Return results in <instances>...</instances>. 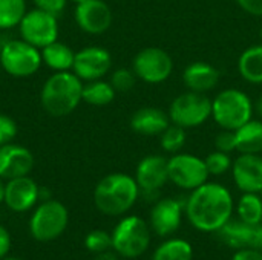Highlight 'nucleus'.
<instances>
[{"instance_id": "obj_15", "label": "nucleus", "mask_w": 262, "mask_h": 260, "mask_svg": "<svg viewBox=\"0 0 262 260\" xmlns=\"http://www.w3.org/2000/svg\"><path fill=\"white\" fill-rule=\"evenodd\" d=\"M232 176L243 193H262L261 153H241L232 164Z\"/></svg>"}, {"instance_id": "obj_5", "label": "nucleus", "mask_w": 262, "mask_h": 260, "mask_svg": "<svg viewBox=\"0 0 262 260\" xmlns=\"http://www.w3.org/2000/svg\"><path fill=\"white\" fill-rule=\"evenodd\" d=\"M112 248L123 257L135 259L146 253L150 244V227L138 216L121 219L112 231Z\"/></svg>"}, {"instance_id": "obj_32", "label": "nucleus", "mask_w": 262, "mask_h": 260, "mask_svg": "<svg viewBox=\"0 0 262 260\" xmlns=\"http://www.w3.org/2000/svg\"><path fill=\"white\" fill-rule=\"evenodd\" d=\"M84 245L89 251L100 254V253L107 251L112 247V236L103 230H94L86 236Z\"/></svg>"}, {"instance_id": "obj_9", "label": "nucleus", "mask_w": 262, "mask_h": 260, "mask_svg": "<svg viewBox=\"0 0 262 260\" xmlns=\"http://www.w3.org/2000/svg\"><path fill=\"white\" fill-rule=\"evenodd\" d=\"M169 182L183 188L195 190L209 181V172L204 159L190 153H175L167 159Z\"/></svg>"}, {"instance_id": "obj_16", "label": "nucleus", "mask_w": 262, "mask_h": 260, "mask_svg": "<svg viewBox=\"0 0 262 260\" xmlns=\"http://www.w3.org/2000/svg\"><path fill=\"white\" fill-rule=\"evenodd\" d=\"M184 205L181 201L175 198H163L155 202V205L150 210V228L158 234L160 238H166L173 234L183 219Z\"/></svg>"}, {"instance_id": "obj_28", "label": "nucleus", "mask_w": 262, "mask_h": 260, "mask_svg": "<svg viewBox=\"0 0 262 260\" xmlns=\"http://www.w3.org/2000/svg\"><path fill=\"white\" fill-rule=\"evenodd\" d=\"M25 14V0H0V29H11L18 26Z\"/></svg>"}, {"instance_id": "obj_21", "label": "nucleus", "mask_w": 262, "mask_h": 260, "mask_svg": "<svg viewBox=\"0 0 262 260\" xmlns=\"http://www.w3.org/2000/svg\"><path fill=\"white\" fill-rule=\"evenodd\" d=\"M238 72L250 84H262V43L244 49L238 58Z\"/></svg>"}, {"instance_id": "obj_13", "label": "nucleus", "mask_w": 262, "mask_h": 260, "mask_svg": "<svg viewBox=\"0 0 262 260\" xmlns=\"http://www.w3.org/2000/svg\"><path fill=\"white\" fill-rule=\"evenodd\" d=\"M135 181L140 187V193L146 196H155L169 182L167 158L161 155L144 156L135 169Z\"/></svg>"}, {"instance_id": "obj_11", "label": "nucleus", "mask_w": 262, "mask_h": 260, "mask_svg": "<svg viewBox=\"0 0 262 260\" xmlns=\"http://www.w3.org/2000/svg\"><path fill=\"white\" fill-rule=\"evenodd\" d=\"M18 29L21 38L38 49H43L45 46L51 44L58 38L57 15L41 11L38 8L25 14L18 25Z\"/></svg>"}, {"instance_id": "obj_42", "label": "nucleus", "mask_w": 262, "mask_h": 260, "mask_svg": "<svg viewBox=\"0 0 262 260\" xmlns=\"http://www.w3.org/2000/svg\"><path fill=\"white\" fill-rule=\"evenodd\" d=\"M71 2H74V3H75V5H78V3H81V2H83V0H71Z\"/></svg>"}, {"instance_id": "obj_45", "label": "nucleus", "mask_w": 262, "mask_h": 260, "mask_svg": "<svg viewBox=\"0 0 262 260\" xmlns=\"http://www.w3.org/2000/svg\"><path fill=\"white\" fill-rule=\"evenodd\" d=\"M2 44H3V43H2V40H0V51H2Z\"/></svg>"}, {"instance_id": "obj_37", "label": "nucleus", "mask_w": 262, "mask_h": 260, "mask_svg": "<svg viewBox=\"0 0 262 260\" xmlns=\"http://www.w3.org/2000/svg\"><path fill=\"white\" fill-rule=\"evenodd\" d=\"M232 260H262V251L253 248H241L233 254Z\"/></svg>"}, {"instance_id": "obj_24", "label": "nucleus", "mask_w": 262, "mask_h": 260, "mask_svg": "<svg viewBox=\"0 0 262 260\" xmlns=\"http://www.w3.org/2000/svg\"><path fill=\"white\" fill-rule=\"evenodd\" d=\"M253 227L243 221H229L220 231V238L224 244H227L232 248H250V241L253 234Z\"/></svg>"}, {"instance_id": "obj_44", "label": "nucleus", "mask_w": 262, "mask_h": 260, "mask_svg": "<svg viewBox=\"0 0 262 260\" xmlns=\"http://www.w3.org/2000/svg\"><path fill=\"white\" fill-rule=\"evenodd\" d=\"M259 38H261V43H262V26H261V29H259Z\"/></svg>"}, {"instance_id": "obj_43", "label": "nucleus", "mask_w": 262, "mask_h": 260, "mask_svg": "<svg viewBox=\"0 0 262 260\" xmlns=\"http://www.w3.org/2000/svg\"><path fill=\"white\" fill-rule=\"evenodd\" d=\"M3 260H20V259H15V257H6V259Z\"/></svg>"}, {"instance_id": "obj_8", "label": "nucleus", "mask_w": 262, "mask_h": 260, "mask_svg": "<svg viewBox=\"0 0 262 260\" xmlns=\"http://www.w3.org/2000/svg\"><path fill=\"white\" fill-rule=\"evenodd\" d=\"M68 227V210L58 201H43L29 221V231L35 241L49 242L57 239Z\"/></svg>"}, {"instance_id": "obj_4", "label": "nucleus", "mask_w": 262, "mask_h": 260, "mask_svg": "<svg viewBox=\"0 0 262 260\" xmlns=\"http://www.w3.org/2000/svg\"><path fill=\"white\" fill-rule=\"evenodd\" d=\"M255 106L250 97L235 87H227L212 100V118L224 130H236L252 120Z\"/></svg>"}, {"instance_id": "obj_10", "label": "nucleus", "mask_w": 262, "mask_h": 260, "mask_svg": "<svg viewBox=\"0 0 262 260\" xmlns=\"http://www.w3.org/2000/svg\"><path fill=\"white\" fill-rule=\"evenodd\" d=\"M132 70L138 80L147 84H160L170 78L173 60L164 49L149 46L137 52L132 61Z\"/></svg>"}, {"instance_id": "obj_27", "label": "nucleus", "mask_w": 262, "mask_h": 260, "mask_svg": "<svg viewBox=\"0 0 262 260\" xmlns=\"http://www.w3.org/2000/svg\"><path fill=\"white\" fill-rule=\"evenodd\" d=\"M193 248L184 239H169L154 253L152 260H192Z\"/></svg>"}, {"instance_id": "obj_12", "label": "nucleus", "mask_w": 262, "mask_h": 260, "mask_svg": "<svg viewBox=\"0 0 262 260\" xmlns=\"http://www.w3.org/2000/svg\"><path fill=\"white\" fill-rule=\"evenodd\" d=\"M112 67V57L101 46H88L75 52L74 74L81 81H94L103 78Z\"/></svg>"}, {"instance_id": "obj_3", "label": "nucleus", "mask_w": 262, "mask_h": 260, "mask_svg": "<svg viewBox=\"0 0 262 260\" xmlns=\"http://www.w3.org/2000/svg\"><path fill=\"white\" fill-rule=\"evenodd\" d=\"M140 196V187L134 176L126 173H111L104 176L94 190L95 207L107 216L127 213Z\"/></svg>"}, {"instance_id": "obj_34", "label": "nucleus", "mask_w": 262, "mask_h": 260, "mask_svg": "<svg viewBox=\"0 0 262 260\" xmlns=\"http://www.w3.org/2000/svg\"><path fill=\"white\" fill-rule=\"evenodd\" d=\"M215 147H216V150L226 152V153H232L233 150H236L235 130H224V129H221V132L215 138Z\"/></svg>"}, {"instance_id": "obj_7", "label": "nucleus", "mask_w": 262, "mask_h": 260, "mask_svg": "<svg viewBox=\"0 0 262 260\" xmlns=\"http://www.w3.org/2000/svg\"><path fill=\"white\" fill-rule=\"evenodd\" d=\"M41 52L38 48L21 40H8L2 44L0 64L3 70L15 78L34 75L41 66Z\"/></svg>"}, {"instance_id": "obj_23", "label": "nucleus", "mask_w": 262, "mask_h": 260, "mask_svg": "<svg viewBox=\"0 0 262 260\" xmlns=\"http://www.w3.org/2000/svg\"><path fill=\"white\" fill-rule=\"evenodd\" d=\"M239 153H262V121L250 120L235 130Z\"/></svg>"}, {"instance_id": "obj_30", "label": "nucleus", "mask_w": 262, "mask_h": 260, "mask_svg": "<svg viewBox=\"0 0 262 260\" xmlns=\"http://www.w3.org/2000/svg\"><path fill=\"white\" fill-rule=\"evenodd\" d=\"M204 162H206V167H207V172L210 176L212 175L221 176V175L227 173L229 170H232L233 159L230 158V153L215 150L204 158Z\"/></svg>"}, {"instance_id": "obj_20", "label": "nucleus", "mask_w": 262, "mask_h": 260, "mask_svg": "<svg viewBox=\"0 0 262 260\" xmlns=\"http://www.w3.org/2000/svg\"><path fill=\"white\" fill-rule=\"evenodd\" d=\"M169 124V113L160 107H141L130 118V129L143 136H160Z\"/></svg>"}, {"instance_id": "obj_36", "label": "nucleus", "mask_w": 262, "mask_h": 260, "mask_svg": "<svg viewBox=\"0 0 262 260\" xmlns=\"http://www.w3.org/2000/svg\"><path fill=\"white\" fill-rule=\"evenodd\" d=\"M239 8L250 15L262 17V0H236Z\"/></svg>"}, {"instance_id": "obj_41", "label": "nucleus", "mask_w": 262, "mask_h": 260, "mask_svg": "<svg viewBox=\"0 0 262 260\" xmlns=\"http://www.w3.org/2000/svg\"><path fill=\"white\" fill-rule=\"evenodd\" d=\"M5 199V184L0 181V202H3Z\"/></svg>"}, {"instance_id": "obj_29", "label": "nucleus", "mask_w": 262, "mask_h": 260, "mask_svg": "<svg viewBox=\"0 0 262 260\" xmlns=\"http://www.w3.org/2000/svg\"><path fill=\"white\" fill-rule=\"evenodd\" d=\"M160 138V146L164 152L167 153H178L183 150V147L186 146L187 143V133H186V129L177 126V124H169L166 127V130L158 136Z\"/></svg>"}, {"instance_id": "obj_19", "label": "nucleus", "mask_w": 262, "mask_h": 260, "mask_svg": "<svg viewBox=\"0 0 262 260\" xmlns=\"http://www.w3.org/2000/svg\"><path fill=\"white\" fill-rule=\"evenodd\" d=\"M220 81V70L207 61H193L183 70V83L187 90L207 93Z\"/></svg>"}, {"instance_id": "obj_17", "label": "nucleus", "mask_w": 262, "mask_h": 260, "mask_svg": "<svg viewBox=\"0 0 262 260\" xmlns=\"http://www.w3.org/2000/svg\"><path fill=\"white\" fill-rule=\"evenodd\" d=\"M35 159L29 149L18 144L0 146V178L14 179L20 176H28L34 169Z\"/></svg>"}, {"instance_id": "obj_2", "label": "nucleus", "mask_w": 262, "mask_h": 260, "mask_svg": "<svg viewBox=\"0 0 262 260\" xmlns=\"http://www.w3.org/2000/svg\"><path fill=\"white\" fill-rule=\"evenodd\" d=\"M83 101V81L69 70L54 72L43 84L40 103L43 110L55 118L72 113Z\"/></svg>"}, {"instance_id": "obj_31", "label": "nucleus", "mask_w": 262, "mask_h": 260, "mask_svg": "<svg viewBox=\"0 0 262 260\" xmlns=\"http://www.w3.org/2000/svg\"><path fill=\"white\" fill-rule=\"evenodd\" d=\"M137 75L132 69H126V67H120L117 70L112 72L111 75V84L115 89V92H129L134 89L135 83H137Z\"/></svg>"}, {"instance_id": "obj_25", "label": "nucleus", "mask_w": 262, "mask_h": 260, "mask_svg": "<svg viewBox=\"0 0 262 260\" xmlns=\"http://www.w3.org/2000/svg\"><path fill=\"white\" fill-rule=\"evenodd\" d=\"M115 89L109 81L94 80L83 86V101L91 106H107L115 98Z\"/></svg>"}, {"instance_id": "obj_18", "label": "nucleus", "mask_w": 262, "mask_h": 260, "mask_svg": "<svg viewBox=\"0 0 262 260\" xmlns=\"http://www.w3.org/2000/svg\"><path fill=\"white\" fill-rule=\"evenodd\" d=\"M40 199V187L29 176H20L9 179L5 184V199L3 202L12 211L21 213L28 211Z\"/></svg>"}, {"instance_id": "obj_40", "label": "nucleus", "mask_w": 262, "mask_h": 260, "mask_svg": "<svg viewBox=\"0 0 262 260\" xmlns=\"http://www.w3.org/2000/svg\"><path fill=\"white\" fill-rule=\"evenodd\" d=\"M255 110L258 112V115L262 118V95L256 100V104H255Z\"/></svg>"}, {"instance_id": "obj_14", "label": "nucleus", "mask_w": 262, "mask_h": 260, "mask_svg": "<svg viewBox=\"0 0 262 260\" xmlns=\"http://www.w3.org/2000/svg\"><path fill=\"white\" fill-rule=\"evenodd\" d=\"M112 9L104 0H83L75 6L78 28L91 35L106 32L112 25Z\"/></svg>"}, {"instance_id": "obj_39", "label": "nucleus", "mask_w": 262, "mask_h": 260, "mask_svg": "<svg viewBox=\"0 0 262 260\" xmlns=\"http://www.w3.org/2000/svg\"><path fill=\"white\" fill-rule=\"evenodd\" d=\"M95 260H118L112 253H107V251H104V253H100L97 257H95Z\"/></svg>"}, {"instance_id": "obj_22", "label": "nucleus", "mask_w": 262, "mask_h": 260, "mask_svg": "<svg viewBox=\"0 0 262 260\" xmlns=\"http://www.w3.org/2000/svg\"><path fill=\"white\" fill-rule=\"evenodd\" d=\"M40 52H41L43 63L55 72L69 70L74 66L75 52L68 44H64L58 40L45 46L43 49H40Z\"/></svg>"}, {"instance_id": "obj_33", "label": "nucleus", "mask_w": 262, "mask_h": 260, "mask_svg": "<svg viewBox=\"0 0 262 260\" xmlns=\"http://www.w3.org/2000/svg\"><path fill=\"white\" fill-rule=\"evenodd\" d=\"M17 135V124L15 121L8 116L0 113V146L12 143V139Z\"/></svg>"}, {"instance_id": "obj_26", "label": "nucleus", "mask_w": 262, "mask_h": 260, "mask_svg": "<svg viewBox=\"0 0 262 260\" xmlns=\"http://www.w3.org/2000/svg\"><path fill=\"white\" fill-rule=\"evenodd\" d=\"M238 218L249 225L262 224V198L259 193H243L238 201Z\"/></svg>"}, {"instance_id": "obj_6", "label": "nucleus", "mask_w": 262, "mask_h": 260, "mask_svg": "<svg viewBox=\"0 0 262 260\" xmlns=\"http://www.w3.org/2000/svg\"><path fill=\"white\" fill-rule=\"evenodd\" d=\"M167 113L172 124L186 130L200 127L212 118V98L206 93L187 90L172 100Z\"/></svg>"}, {"instance_id": "obj_38", "label": "nucleus", "mask_w": 262, "mask_h": 260, "mask_svg": "<svg viewBox=\"0 0 262 260\" xmlns=\"http://www.w3.org/2000/svg\"><path fill=\"white\" fill-rule=\"evenodd\" d=\"M9 248H11V236L8 230L0 225V259L8 254Z\"/></svg>"}, {"instance_id": "obj_35", "label": "nucleus", "mask_w": 262, "mask_h": 260, "mask_svg": "<svg viewBox=\"0 0 262 260\" xmlns=\"http://www.w3.org/2000/svg\"><path fill=\"white\" fill-rule=\"evenodd\" d=\"M34 3H35V8L58 17L64 11L68 0H34Z\"/></svg>"}, {"instance_id": "obj_1", "label": "nucleus", "mask_w": 262, "mask_h": 260, "mask_svg": "<svg viewBox=\"0 0 262 260\" xmlns=\"http://www.w3.org/2000/svg\"><path fill=\"white\" fill-rule=\"evenodd\" d=\"M184 213L201 233H218L233 215V198L229 188L218 182H206L190 192Z\"/></svg>"}]
</instances>
